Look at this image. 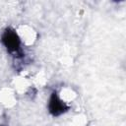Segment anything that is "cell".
I'll return each mask as SVG.
<instances>
[{"mask_svg":"<svg viewBox=\"0 0 126 126\" xmlns=\"http://www.w3.org/2000/svg\"><path fill=\"white\" fill-rule=\"evenodd\" d=\"M1 42L12 55L16 57H21L23 55L22 41L15 30L7 28L1 35Z\"/></svg>","mask_w":126,"mask_h":126,"instance_id":"obj_1","label":"cell"},{"mask_svg":"<svg viewBox=\"0 0 126 126\" xmlns=\"http://www.w3.org/2000/svg\"><path fill=\"white\" fill-rule=\"evenodd\" d=\"M69 109V106L60 98L56 92H53L48 100V111L53 116H59L65 113Z\"/></svg>","mask_w":126,"mask_h":126,"instance_id":"obj_2","label":"cell"}]
</instances>
